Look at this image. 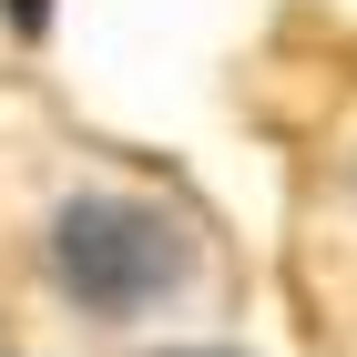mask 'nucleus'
<instances>
[{"instance_id":"nucleus-1","label":"nucleus","mask_w":357,"mask_h":357,"mask_svg":"<svg viewBox=\"0 0 357 357\" xmlns=\"http://www.w3.org/2000/svg\"><path fill=\"white\" fill-rule=\"evenodd\" d=\"M41 245H52V275L82 317H143V306H164L194 275L184 215L143 204V194H72Z\"/></svg>"},{"instance_id":"nucleus-2","label":"nucleus","mask_w":357,"mask_h":357,"mask_svg":"<svg viewBox=\"0 0 357 357\" xmlns=\"http://www.w3.org/2000/svg\"><path fill=\"white\" fill-rule=\"evenodd\" d=\"M317 337L357 357V123L327 153V204H317Z\"/></svg>"},{"instance_id":"nucleus-3","label":"nucleus","mask_w":357,"mask_h":357,"mask_svg":"<svg viewBox=\"0 0 357 357\" xmlns=\"http://www.w3.org/2000/svg\"><path fill=\"white\" fill-rule=\"evenodd\" d=\"M184 357H235V347H184Z\"/></svg>"}]
</instances>
